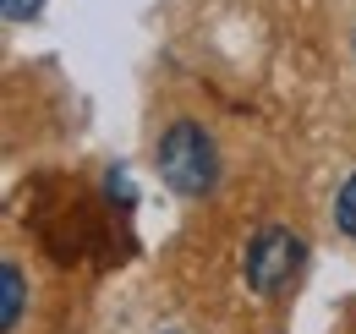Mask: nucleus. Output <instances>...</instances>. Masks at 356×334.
<instances>
[{
    "label": "nucleus",
    "instance_id": "obj_1",
    "mask_svg": "<svg viewBox=\"0 0 356 334\" xmlns=\"http://www.w3.org/2000/svg\"><path fill=\"white\" fill-rule=\"evenodd\" d=\"M154 165L165 175V186L181 198H203L214 192L220 181V154H214V137L197 121H176L159 143H154Z\"/></svg>",
    "mask_w": 356,
    "mask_h": 334
},
{
    "label": "nucleus",
    "instance_id": "obj_2",
    "mask_svg": "<svg viewBox=\"0 0 356 334\" xmlns=\"http://www.w3.org/2000/svg\"><path fill=\"white\" fill-rule=\"evenodd\" d=\"M302 263H307L302 236H296V230H285V225H264V230L247 241L241 280H247V291H252V296L274 301V296H285L296 280H302Z\"/></svg>",
    "mask_w": 356,
    "mask_h": 334
},
{
    "label": "nucleus",
    "instance_id": "obj_3",
    "mask_svg": "<svg viewBox=\"0 0 356 334\" xmlns=\"http://www.w3.org/2000/svg\"><path fill=\"white\" fill-rule=\"evenodd\" d=\"M22 324V263H6V334Z\"/></svg>",
    "mask_w": 356,
    "mask_h": 334
},
{
    "label": "nucleus",
    "instance_id": "obj_4",
    "mask_svg": "<svg viewBox=\"0 0 356 334\" xmlns=\"http://www.w3.org/2000/svg\"><path fill=\"white\" fill-rule=\"evenodd\" d=\"M334 225H340V230L356 241V175L340 186V198H334Z\"/></svg>",
    "mask_w": 356,
    "mask_h": 334
}]
</instances>
